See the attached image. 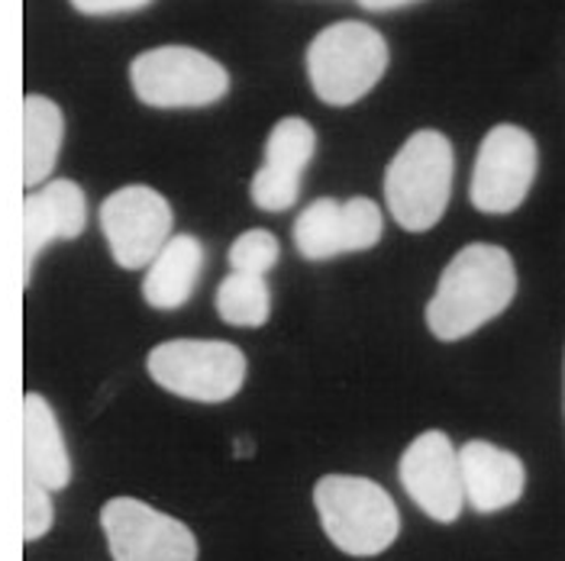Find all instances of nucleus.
<instances>
[{
	"mask_svg": "<svg viewBox=\"0 0 565 561\" xmlns=\"http://www.w3.org/2000/svg\"><path fill=\"white\" fill-rule=\"evenodd\" d=\"M55 522V507H52V490L43 484L23 477V539L36 542Z\"/></svg>",
	"mask_w": 565,
	"mask_h": 561,
	"instance_id": "nucleus-20",
	"label": "nucleus"
},
{
	"mask_svg": "<svg viewBox=\"0 0 565 561\" xmlns=\"http://www.w3.org/2000/svg\"><path fill=\"white\" fill-rule=\"evenodd\" d=\"M518 294V268L508 249L472 242L443 268L436 294L427 303V326L439 343L479 333L501 316Z\"/></svg>",
	"mask_w": 565,
	"mask_h": 561,
	"instance_id": "nucleus-1",
	"label": "nucleus"
},
{
	"mask_svg": "<svg viewBox=\"0 0 565 561\" xmlns=\"http://www.w3.org/2000/svg\"><path fill=\"white\" fill-rule=\"evenodd\" d=\"M130 85L142 104L159 110L211 107L230 90V72L201 48L159 45L132 58Z\"/></svg>",
	"mask_w": 565,
	"mask_h": 561,
	"instance_id": "nucleus-6",
	"label": "nucleus"
},
{
	"mask_svg": "<svg viewBox=\"0 0 565 561\" xmlns=\"http://www.w3.org/2000/svg\"><path fill=\"white\" fill-rule=\"evenodd\" d=\"M385 219L375 201L320 197L295 219V246L307 261H327L347 252H369L379 246Z\"/></svg>",
	"mask_w": 565,
	"mask_h": 561,
	"instance_id": "nucleus-10",
	"label": "nucleus"
},
{
	"mask_svg": "<svg viewBox=\"0 0 565 561\" xmlns=\"http://www.w3.org/2000/svg\"><path fill=\"white\" fill-rule=\"evenodd\" d=\"M365 10H372V13H385V10H401V7H411V3H417V0H359Z\"/></svg>",
	"mask_w": 565,
	"mask_h": 561,
	"instance_id": "nucleus-22",
	"label": "nucleus"
},
{
	"mask_svg": "<svg viewBox=\"0 0 565 561\" xmlns=\"http://www.w3.org/2000/svg\"><path fill=\"white\" fill-rule=\"evenodd\" d=\"M114 561H198L194 532L136 497H114L100 510Z\"/></svg>",
	"mask_w": 565,
	"mask_h": 561,
	"instance_id": "nucleus-9",
	"label": "nucleus"
},
{
	"mask_svg": "<svg viewBox=\"0 0 565 561\" xmlns=\"http://www.w3.org/2000/svg\"><path fill=\"white\" fill-rule=\"evenodd\" d=\"M65 139V114L55 100L43 94L23 97V184L33 191L45 184Z\"/></svg>",
	"mask_w": 565,
	"mask_h": 561,
	"instance_id": "nucleus-17",
	"label": "nucleus"
},
{
	"mask_svg": "<svg viewBox=\"0 0 565 561\" xmlns=\"http://www.w3.org/2000/svg\"><path fill=\"white\" fill-rule=\"evenodd\" d=\"M278 239L268 229H249L243 236H236V242L230 246V268L239 274H259L265 278L275 265H278Z\"/></svg>",
	"mask_w": 565,
	"mask_h": 561,
	"instance_id": "nucleus-19",
	"label": "nucleus"
},
{
	"mask_svg": "<svg viewBox=\"0 0 565 561\" xmlns=\"http://www.w3.org/2000/svg\"><path fill=\"white\" fill-rule=\"evenodd\" d=\"M388 58V43L375 26L343 20L307 45V78L323 104L349 107L385 78Z\"/></svg>",
	"mask_w": 565,
	"mask_h": 561,
	"instance_id": "nucleus-4",
	"label": "nucleus"
},
{
	"mask_svg": "<svg viewBox=\"0 0 565 561\" xmlns=\"http://www.w3.org/2000/svg\"><path fill=\"white\" fill-rule=\"evenodd\" d=\"M85 17H110V13H132L149 7L152 0H68Z\"/></svg>",
	"mask_w": 565,
	"mask_h": 561,
	"instance_id": "nucleus-21",
	"label": "nucleus"
},
{
	"mask_svg": "<svg viewBox=\"0 0 565 561\" xmlns=\"http://www.w3.org/2000/svg\"><path fill=\"white\" fill-rule=\"evenodd\" d=\"M397 477L407 490V497L436 522H456L466 494L459 475V452L446 432H420L401 455Z\"/></svg>",
	"mask_w": 565,
	"mask_h": 561,
	"instance_id": "nucleus-11",
	"label": "nucleus"
},
{
	"mask_svg": "<svg viewBox=\"0 0 565 561\" xmlns=\"http://www.w3.org/2000/svg\"><path fill=\"white\" fill-rule=\"evenodd\" d=\"M146 371L174 397L223 403L243 390L249 365L243 348L223 339H172L149 352Z\"/></svg>",
	"mask_w": 565,
	"mask_h": 561,
	"instance_id": "nucleus-5",
	"label": "nucleus"
},
{
	"mask_svg": "<svg viewBox=\"0 0 565 561\" xmlns=\"http://www.w3.org/2000/svg\"><path fill=\"white\" fill-rule=\"evenodd\" d=\"M172 204L146 184H127L100 204V229L120 268L139 271L172 239Z\"/></svg>",
	"mask_w": 565,
	"mask_h": 561,
	"instance_id": "nucleus-7",
	"label": "nucleus"
},
{
	"mask_svg": "<svg viewBox=\"0 0 565 561\" xmlns=\"http://www.w3.org/2000/svg\"><path fill=\"white\" fill-rule=\"evenodd\" d=\"M23 477L45 490H65L72 481V462L65 435L43 393L23 397Z\"/></svg>",
	"mask_w": 565,
	"mask_h": 561,
	"instance_id": "nucleus-15",
	"label": "nucleus"
},
{
	"mask_svg": "<svg viewBox=\"0 0 565 561\" xmlns=\"http://www.w3.org/2000/svg\"><path fill=\"white\" fill-rule=\"evenodd\" d=\"M201 268H204V246L194 236L178 233L162 246V252L146 265L142 298L156 310H181L194 298Z\"/></svg>",
	"mask_w": 565,
	"mask_h": 561,
	"instance_id": "nucleus-16",
	"label": "nucleus"
},
{
	"mask_svg": "<svg viewBox=\"0 0 565 561\" xmlns=\"http://www.w3.org/2000/svg\"><path fill=\"white\" fill-rule=\"evenodd\" d=\"M217 313L223 323L230 326H243V330H256L268 323L271 313V291L268 281L259 274H239L233 271L230 278H223L217 288Z\"/></svg>",
	"mask_w": 565,
	"mask_h": 561,
	"instance_id": "nucleus-18",
	"label": "nucleus"
},
{
	"mask_svg": "<svg viewBox=\"0 0 565 561\" xmlns=\"http://www.w3.org/2000/svg\"><path fill=\"white\" fill-rule=\"evenodd\" d=\"M456 152L439 130L414 132L388 162L385 204L407 233H427L443 219L452 194Z\"/></svg>",
	"mask_w": 565,
	"mask_h": 561,
	"instance_id": "nucleus-3",
	"label": "nucleus"
},
{
	"mask_svg": "<svg viewBox=\"0 0 565 561\" xmlns=\"http://www.w3.org/2000/svg\"><path fill=\"white\" fill-rule=\"evenodd\" d=\"M87 226V197L68 177L45 181L23 197V284L33 281V265L49 242L78 239Z\"/></svg>",
	"mask_w": 565,
	"mask_h": 561,
	"instance_id": "nucleus-13",
	"label": "nucleus"
},
{
	"mask_svg": "<svg viewBox=\"0 0 565 561\" xmlns=\"http://www.w3.org/2000/svg\"><path fill=\"white\" fill-rule=\"evenodd\" d=\"M317 152V132L301 117L275 123L265 142V165L253 174L249 197L265 214H285L301 197V177Z\"/></svg>",
	"mask_w": 565,
	"mask_h": 561,
	"instance_id": "nucleus-12",
	"label": "nucleus"
},
{
	"mask_svg": "<svg viewBox=\"0 0 565 561\" xmlns=\"http://www.w3.org/2000/svg\"><path fill=\"white\" fill-rule=\"evenodd\" d=\"M459 475L466 504L476 514H501L514 507L526 487L521 458L484 439H472L459 449Z\"/></svg>",
	"mask_w": 565,
	"mask_h": 561,
	"instance_id": "nucleus-14",
	"label": "nucleus"
},
{
	"mask_svg": "<svg viewBox=\"0 0 565 561\" xmlns=\"http://www.w3.org/2000/svg\"><path fill=\"white\" fill-rule=\"evenodd\" d=\"M313 507L327 539L352 559H372L401 536V514L392 494L355 475H327L313 487Z\"/></svg>",
	"mask_w": 565,
	"mask_h": 561,
	"instance_id": "nucleus-2",
	"label": "nucleus"
},
{
	"mask_svg": "<svg viewBox=\"0 0 565 561\" xmlns=\"http://www.w3.org/2000/svg\"><path fill=\"white\" fill-rule=\"evenodd\" d=\"M533 177H536L533 136L523 127L501 123L491 127V132L481 139L469 197L481 214H514L526 201Z\"/></svg>",
	"mask_w": 565,
	"mask_h": 561,
	"instance_id": "nucleus-8",
	"label": "nucleus"
}]
</instances>
